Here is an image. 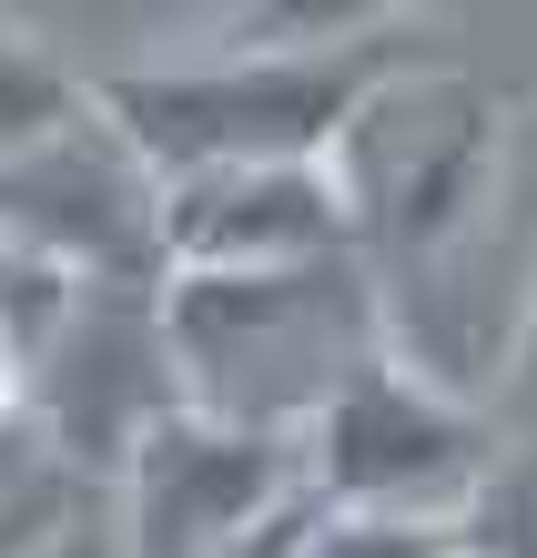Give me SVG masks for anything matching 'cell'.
<instances>
[{
  "label": "cell",
  "instance_id": "1",
  "mask_svg": "<svg viewBox=\"0 0 537 558\" xmlns=\"http://www.w3.org/2000/svg\"><path fill=\"white\" fill-rule=\"evenodd\" d=\"M395 355L386 284L334 254L284 275H162V366L173 407L233 437L305 447L315 416Z\"/></svg>",
  "mask_w": 537,
  "mask_h": 558
},
{
  "label": "cell",
  "instance_id": "2",
  "mask_svg": "<svg viewBox=\"0 0 537 558\" xmlns=\"http://www.w3.org/2000/svg\"><path fill=\"white\" fill-rule=\"evenodd\" d=\"M395 61H406V21L376 11V21H334L315 41L162 51L132 72H91V92L122 122V143L152 162V183H193V173H244V162H325Z\"/></svg>",
  "mask_w": 537,
  "mask_h": 558
},
{
  "label": "cell",
  "instance_id": "3",
  "mask_svg": "<svg viewBox=\"0 0 537 558\" xmlns=\"http://www.w3.org/2000/svg\"><path fill=\"white\" fill-rule=\"evenodd\" d=\"M345 204L355 265L386 284V315H416V294L456 265V244L508 193V92H487L456 61H395L325 153Z\"/></svg>",
  "mask_w": 537,
  "mask_h": 558
},
{
  "label": "cell",
  "instance_id": "4",
  "mask_svg": "<svg viewBox=\"0 0 537 558\" xmlns=\"http://www.w3.org/2000/svg\"><path fill=\"white\" fill-rule=\"evenodd\" d=\"M508 457V426L487 416V397L386 355L376 376H355L345 397L315 416L305 437V487L325 508L365 518H416V529H466Z\"/></svg>",
  "mask_w": 537,
  "mask_h": 558
},
{
  "label": "cell",
  "instance_id": "5",
  "mask_svg": "<svg viewBox=\"0 0 537 558\" xmlns=\"http://www.w3.org/2000/svg\"><path fill=\"white\" fill-rule=\"evenodd\" d=\"M173 416L162 366V284H82L30 345V437L82 487H112L122 457Z\"/></svg>",
  "mask_w": 537,
  "mask_h": 558
},
{
  "label": "cell",
  "instance_id": "6",
  "mask_svg": "<svg viewBox=\"0 0 537 558\" xmlns=\"http://www.w3.org/2000/svg\"><path fill=\"white\" fill-rule=\"evenodd\" d=\"M102 498H112L122 558H223L244 529H264L274 508L305 498V447L233 437V426H204L173 407L122 457V477Z\"/></svg>",
  "mask_w": 537,
  "mask_h": 558
},
{
  "label": "cell",
  "instance_id": "7",
  "mask_svg": "<svg viewBox=\"0 0 537 558\" xmlns=\"http://www.w3.org/2000/svg\"><path fill=\"white\" fill-rule=\"evenodd\" d=\"M355 254L325 162H244V173L162 183V275H284Z\"/></svg>",
  "mask_w": 537,
  "mask_h": 558
},
{
  "label": "cell",
  "instance_id": "8",
  "mask_svg": "<svg viewBox=\"0 0 537 558\" xmlns=\"http://www.w3.org/2000/svg\"><path fill=\"white\" fill-rule=\"evenodd\" d=\"M72 122H91V72H72L61 51H41L30 31L0 21V162L41 153Z\"/></svg>",
  "mask_w": 537,
  "mask_h": 558
},
{
  "label": "cell",
  "instance_id": "9",
  "mask_svg": "<svg viewBox=\"0 0 537 558\" xmlns=\"http://www.w3.org/2000/svg\"><path fill=\"white\" fill-rule=\"evenodd\" d=\"M82 498H91V487L21 426V437L0 447V558H51L61 529L82 518Z\"/></svg>",
  "mask_w": 537,
  "mask_h": 558
},
{
  "label": "cell",
  "instance_id": "10",
  "mask_svg": "<svg viewBox=\"0 0 537 558\" xmlns=\"http://www.w3.org/2000/svg\"><path fill=\"white\" fill-rule=\"evenodd\" d=\"M466 548L477 558H537V437H508L477 518H466Z\"/></svg>",
  "mask_w": 537,
  "mask_h": 558
},
{
  "label": "cell",
  "instance_id": "11",
  "mask_svg": "<svg viewBox=\"0 0 537 558\" xmlns=\"http://www.w3.org/2000/svg\"><path fill=\"white\" fill-rule=\"evenodd\" d=\"M466 529H416V518H365V508H325L315 498V538L305 558H456Z\"/></svg>",
  "mask_w": 537,
  "mask_h": 558
},
{
  "label": "cell",
  "instance_id": "12",
  "mask_svg": "<svg viewBox=\"0 0 537 558\" xmlns=\"http://www.w3.org/2000/svg\"><path fill=\"white\" fill-rule=\"evenodd\" d=\"M487 416L508 426V437H537V275L517 294V325H508V345H497V366H487Z\"/></svg>",
  "mask_w": 537,
  "mask_h": 558
},
{
  "label": "cell",
  "instance_id": "13",
  "mask_svg": "<svg viewBox=\"0 0 537 558\" xmlns=\"http://www.w3.org/2000/svg\"><path fill=\"white\" fill-rule=\"evenodd\" d=\"M51 558H122V529H112V498H102V487L82 498V518L61 529V548H51Z\"/></svg>",
  "mask_w": 537,
  "mask_h": 558
},
{
  "label": "cell",
  "instance_id": "14",
  "mask_svg": "<svg viewBox=\"0 0 537 558\" xmlns=\"http://www.w3.org/2000/svg\"><path fill=\"white\" fill-rule=\"evenodd\" d=\"M30 426V345L0 325V437H21Z\"/></svg>",
  "mask_w": 537,
  "mask_h": 558
},
{
  "label": "cell",
  "instance_id": "15",
  "mask_svg": "<svg viewBox=\"0 0 537 558\" xmlns=\"http://www.w3.org/2000/svg\"><path fill=\"white\" fill-rule=\"evenodd\" d=\"M456 558H477V548H456Z\"/></svg>",
  "mask_w": 537,
  "mask_h": 558
}]
</instances>
